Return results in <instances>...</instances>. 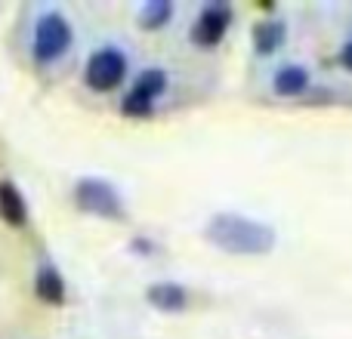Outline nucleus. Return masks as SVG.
<instances>
[{"label":"nucleus","instance_id":"obj_1","mask_svg":"<svg viewBox=\"0 0 352 339\" xmlns=\"http://www.w3.org/2000/svg\"><path fill=\"white\" fill-rule=\"evenodd\" d=\"M204 237L210 244H217L226 253L238 256H266L275 247V229L256 219L238 216V213H217L207 222Z\"/></svg>","mask_w":352,"mask_h":339},{"label":"nucleus","instance_id":"obj_2","mask_svg":"<svg viewBox=\"0 0 352 339\" xmlns=\"http://www.w3.org/2000/svg\"><path fill=\"white\" fill-rule=\"evenodd\" d=\"M72 25L62 12L50 10L37 19L34 25V59L37 62H56L59 56H65V49L72 47Z\"/></svg>","mask_w":352,"mask_h":339},{"label":"nucleus","instance_id":"obj_3","mask_svg":"<svg viewBox=\"0 0 352 339\" xmlns=\"http://www.w3.org/2000/svg\"><path fill=\"white\" fill-rule=\"evenodd\" d=\"M124 78H127V56H124L118 47H102L87 59L84 80L90 90L111 93L124 84Z\"/></svg>","mask_w":352,"mask_h":339},{"label":"nucleus","instance_id":"obj_4","mask_svg":"<svg viewBox=\"0 0 352 339\" xmlns=\"http://www.w3.org/2000/svg\"><path fill=\"white\" fill-rule=\"evenodd\" d=\"M74 204L87 213H96L102 219H121L124 204L115 185H109L105 179H80L74 185Z\"/></svg>","mask_w":352,"mask_h":339},{"label":"nucleus","instance_id":"obj_5","mask_svg":"<svg viewBox=\"0 0 352 339\" xmlns=\"http://www.w3.org/2000/svg\"><path fill=\"white\" fill-rule=\"evenodd\" d=\"M164 90H167V74L161 71V68H146V71L136 78L133 90L124 96L121 111L127 117H146V115H152L155 102H158V96H164Z\"/></svg>","mask_w":352,"mask_h":339},{"label":"nucleus","instance_id":"obj_6","mask_svg":"<svg viewBox=\"0 0 352 339\" xmlns=\"http://www.w3.org/2000/svg\"><path fill=\"white\" fill-rule=\"evenodd\" d=\"M229 25H232V10L226 3L204 6V10H201V16L195 19V25H192V43H195V47H201V49L217 47V43L226 37Z\"/></svg>","mask_w":352,"mask_h":339},{"label":"nucleus","instance_id":"obj_7","mask_svg":"<svg viewBox=\"0 0 352 339\" xmlns=\"http://www.w3.org/2000/svg\"><path fill=\"white\" fill-rule=\"evenodd\" d=\"M146 299L158 312H182L188 305V290L173 281H158V284H148Z\"/></svg>","mask_w":352,"mask_h":339},{"label":"nucleus","instance_id":"obj_8","mask_svg":"<svg viewBox=\"0 0 352 339\" xmlns=\"http://www.w3.org/2000/svg\"><path fill=\"white\" fill-rule=\"evenodd\" d=\"M0 219L12 229H22L28 222V207H25V198L10 179L0 182Z\"/></svg>","mask_w":352,"mask_h":339},{"label":"nucleus","instance_id":"obj_9","mask_svg":"<svg viewBox=\"0 0 352 339\" xmlns=\"http://www.w3.org/2000/svg\"><path fill=\"white\" fill-rule=\"evenodd\" d=\"M285 37H287V25L281 19H263L254 28V49L260 56H272L285 43Z\"/></svg>","mask_w":352,"mask_h":339},{"label":"nucleus","instance_id":"obj_10","mask_svg":"<svg viewBox=\"0 0 352 339\" xmlns=\"http://www.w3.org/2000/svg\"><path fill=\"white\" fill-rule=\"evenodd\" d=\"M309 86V71L303 65H281L272 78V90L278 96H300Z\"/></svg>","mask_w":352,"mask_h":339},{"label":"nucleus","instance_id":"obj_11","mask_svg":"<svg viewBox=\"0 0 352 339\" xmlns=\"http://www.w3.org/2000/svg\"><path fill=\"white\" fill-rule=\"evenodd\" d=\"M34 290H37V296H41L43 303H50V305L65 303V281H62V274L56 272L53 266H43L41 272H37Z\"/></svg>","mask_w":352,"mask_h":339},{"label":"nucleus","instance_id":"obj_12","mask_svg":"<svg viewBox=\"0 0 352 339\" xmlns=\"http://www.w3.org/2000/svg\"><path fill=\"white\" fill-rule=\"evenodd\" d=\"M170 19H173V3L170 0H148V3L142 6V12H140V25L146 31L164 28Z\"/></svg>","mask_w":352,"mask_h":339},{"label":"nucleus","instance_id":"obj_13","mask_svg":"<svg viewBox=\"0 0 352 339\" xmlns=\"http://www.w3.org/2000/svg\"><path fill=\"white\" fill-rule=\"evenodd\" d=\"M340 62H343V65H346L349 68V71H352V40L346 43V47H343L340 49Z\"/></svg>","mask_w":352,"mask_h":339}]
</instances>
